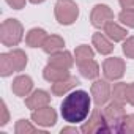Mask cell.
<instances>
[{
	"label": "cell",
	"instance_id": "cell-1",
	"mask_svg": "<svg viewBox=\"0 0 134 134\" xmlns=\"http://www.w3.org/2000/svg\"><path fill=\"white\" fill-rule=\"evenodd\" d=\"M90 104L92 99L85 90H74L68 93L60 106V114L65 121L68 123H81L85 121V118L90 114Z\"/></svg>",
	"mask_w": 134,
	"mask_h": 134
},
{
	"label": "cell",
	"instance_id": "cell-2",
	"mask_svg": "<svg viewBox=\"0 0 134 134\" xmlns=\"http://www.w3.org/2000/svg\"><path fill=\"white\" fill-rule=\"evenodd\" d=\"M27 66V54L22 49H13L7 54H0V76L8 77L13 73L22 71Z\"/></svg>",
	"mask_w": 134,
	"mask_h": 134
},
{
	"label": "cell",
	"instance_id": "cell-3",
	"mask_svg": "<svg viewBox=\"0 0 134 134\" xmlns=\"http://www.w3.org/2000/svg\"><path fill=\"white\" fill-rule=\"evenodd\" d=\"M24 36V27L18 19H7L0 25V41L3 46H18Z\"/></svg>",
	"mask_w": 134,
	"mask_h": 134
},
{
	"label": "cell",
	"instance_id": "cell-4",
	"mask_svg": "<svg viewBox=\"0 0 134 134\" xmlns=\"http://www.w3.org/2000/svg\"><path fill=\"white\" fill-rule=\"evenodd\" d=\"M55 19L62 25H71L79 18V7L73 0H58L54 8Z\"/></svg>",
	"mask_w": 134,
	"mask_h": 134
},
{
	"label": "cell",
	"instance_id": "cell-5",
	"mask_svg": "<svg viewBox=\"0 0 134 134\" xmlns=\"http://www.w3.org/2000/svg\"><path fill=\"white\" fill-rule=\"evenodd\" d=\"M103 112H104V117H106V121L109 125L110 132H121L123 120H125V115H126L123 103L112 101L106 106V109Z\"/></svg>",
	"mask_w": 134,
	"mask_h": 134
},
{
	"label": "cell",
	"instance_id": "cell-6",
	"mask_svg": "<svg viewBox=\"0 0 134 134\" xmlns=\"http://www.w3.org/2000/svg\"><path fill=\"white\" fill-rule=\"evenodd\" d=\"M81 131L84 134H98V132H110L109 125L106 121L104 112L101 109H95L92 112V115L88 117L87 121H84Z\"/></svg>",
	"mask_w": 134,
	"mask_h": 134
},
{
	"label": "cell",
	"instance_id": "cell-7",
	"mask_svg": "<svg viewBox=\"0 0 134 134\" xmlns=\"http://www.w3.org/2000/svg\"><path fill=\"white\" fill-rule=\"evenodd\" d=\"M125 62L120 57H110L106 58L103 63V73L106 76L107 81H117L120 77H123L125 74Z\"/></svg>",
	"mask_w": 134,
	"mask_h": 134
},
{
	"label": "cell",
	"instance_id": "cell-8",
	"mask_svg": "<svg viewBox=\"0 0 134 134\" xmlns=\"http://www.w3.org/2000/svg\"><path fill=\"white\" fill-rule=\"evenodd\" d=\"M92 98L96 107H103L112 98V88L107 81H95L92 84Z\"/></svg>",
	"mask_w": 134,
	"mask_h": 134
},
{
	"label": "cell",
	"instance_id": "cell-9",
	"mask_svg": "<svg viewBox=\"0 0 134 134\" xmlns=\"http://www.w3.org/2000/svg\"><path fill=\"white\" fill-rule=\"evenodd\" d=\"M32 121L35 125H38V126H43V128L54 126L55 121H57V112L52 107H49V106L35 109L32 112Z\"/></svg>",
	"mask_w": 134,
	"mask_h": 134
},
{
	"label": "cell",
	"instance_id": "cell-10",
	"mask_svg": "<svg viewBox=\"0 0 134 134\" xmlns=\"http://www.w3.org/2000/svg\"><path fill=\"white\" fill-rule=\"evenodd\" d=\"M90 21H92L93 27L101 29L107 22L114 21V11L107 5H95L93 10H92V13H90Z\"/></svg>",
	"mask_w": 134,
	"mask_h": 134
},
{
	"label": "cell",
	"instance_id": "cell-11",
	"mask_svg": "<svg viewBox=\"0 0 134 134\" xmlns=\"http://www.w3.org/2000/svg\"><path fill=\"white\" fill-rule=\"evenodd\" d=\"M74 63V58L73 55L68 52V51H58V52H54L49 55V60H47V65L51 66H55V68H62V70H70Z\"/></svg>",
	"mask_w": 134,
	"mask_h": 134
},
{
	"label": "cell",
	"instance_id": "cell-12",
	"mask_svg": "<svg viewBox=\"0 0 134 134\" xmlns=\"http://www.w3.org/2000/svg\"><path fill=\"white\" fill-rule=\"evenodd\" d=\"M49 103H51V95L46 90H35V92H32L25 98V106L29 109H32V110L40 109V107H44Z\"/></svg>",
	"mask_w": 134,
	"mask_h": 134
},
{
	"label": "cell",
	"instance_id": "cell-13",
	"mask_svg": "<svg viewBox=\"0 0 134 134\" xmlns=\"http://www.w3.org/2000/svg\"><path fill=\"white\" fill-rule=\"evenodd\" d=\"M32 88H33V81L30 76H18L14 81H13V85H11V90L16 96H29L32 93Z\"/></svg>",
	"mask_w": 134,
	"mask_h": 134
},
{
	"label": "cell",
	"instance_id": "cell-14",
	"mask_svg": "<svg viewBox=\"0 0 134 134\" xmlns=\"http://www.w3.org/2000/svg\"><path fill=\"white\" fill-rule=\"evenodd\" d=\"M92 43H93L95 49L103 55H107V54H110L114 51V41L109 40L106 33H93Z\"/></svg>",
	"mask_w": 134,
	"mask_h": 134
},
{
	"label": "cell",
	"instance_id": "cell-15",
	"mask_svg": "<svg viewBox=\"0 0 134 134\" xmlns=\"http://www.w3.org/2000/svg\"><path fill=\"white\" fill-rule=\"evenodd\" d=\"M77 84H79V81H77L74 76H68L66 79H63V81L54 82L51 90H52V93H54L55 96H63V95L68 93L70 90H73Z\"/></svg>",
	"mask_w": 134,
	"mask_h": 134
},
{
	"label": "cell",
	"instance_id": "cell-16",
	"mask_svg": "<svg viewBox=\"0 0 134 134\" xmlns=\"http://www.w3.org/2000/svg\"><path fill=\"white\" fill-rule=\"evenodd\" d=\"M103 29H104V33L107 35V38L112 40L114 43H118V41H125V40H126V35H128L126 29L120 27V25H118L117 22H114V21L107 22Z\"/></svg>",
	"mask_w": 134,
	"mask_h": 134
},
{
	"label": "cell",
	"instance_id": "cell-17",
	"mask_svg": "<svg viewBox=\"0 0 134 134\" xmlns=\"http://www.w3.org/2000/svg\"><path fill=\"white\" fill-rule=\"evenodd\" d=\"M46 38H47V33L44 29H32L25 35V43L30 47H43Z\"/></svg>",
	"mask_w": 134,
	"mask_h": 134
},
{
	"label": "cell",
	"instance_id": "cell-18",
	"mask_svg": "<svg viewBox=\"0 0 134 134\" xmlns=\"http://www.w3.org/2000/svg\"><path fill=\"white\" fill-rule=\"evenodd\" d=\"M70 76V71L68 70H62V68H55V66H51L47 65L46 68L43 70V77L47 81V82H58V81H63Z\"/></svg>",
	"mask_w": 134,
	"mask_h": 134
},
{
	"label": "cell",
	"instance_id": "cell-19",
	"mask_svg": "<svg viewBox=\"0 0 134 134\" xmlns=\"http://www.w3.org/2000/svg\"><path fill=\"white\" fill-rule=\"evenodd\" d=\"M79 71L81 74L85 77V79H96L99 76V65L92 58V60H87L84 63H79Z\"/></svg>",
	"mask_w": 134,
	"mask_h": 134
},
{
	"label": "cell",
	"instance_id": "cell-20",
	"mask_svg": "<svg viewBox=\"0 0 134 134\" xmlns=\"http://www.w3.org/2000/svg\"><path fill=\"white\" fill-rule=\"evenodd\" d=\"M63 46H65V41H63L62 36H58V35H47V38H46V41L43 44V51L51 55L54 52L62 51Z\"/></svg>",
	"mask_w": 134,
	"mask_h": 134
},
{
	"label": "cell",
	"instance_id": "cell-21",
	"mask_svg": "<svg viewBox=\"0 0 134 134\" xmlns=\"http://www.w3.org/2000/svg\"><path fill=\"white\" fill-rule=\"evenodd\" d=\"M14 132L16 134H33V132H46L44 129H40L38 128V125L36 126H33L29 120H24V118H21V120H18L16 121V126H14Z\"/></svg>",
	"mask_w": 134,
	"mask_h": 134
},
{
	"label": "cell",
	"instance_id": "cell-22",
	"mask_svg": "<svg viewBox=\"0 0 134 134\" xmlns=\"http://www.w3.org/2000/svg\"><path fill=\"white\" fill-rule=\"evenodd\" d=\"M93 57H95V52H93V49H92L90 46L81 44V46L76 47L74 58H76V63H77V65H79V63H84V62H87V60H92Z\"/></svg>",
	"mask_w": 134,
	"mask_h": 134
},
{
	"label": "cell",
	"instance_id": "cell-23",
	"mask_svg": "<svg viewBox=\"0 0 134 134\" xmlns=\"http://www.w3.org/2000/svg\"><path fill=\"white\" fill-rule=\"evenodd\" d=\"M112 98H114V101H118V103H126L128 99V84H125V82H118V84H115L114 85V88H112Z\"/></svg>",
	"mask_w": 134,
	"mask_h": 134
},
{
	"label": "cell",
	"instance_id": "cell-24",
	"mask_svg": "<svg viewBox=\"0 0 134 134\" xmlns=\"http://www.w3.org/2000/svg\"><path fill=\"white\" fill-rule=\"evenodd\" d=\"M118 21H120L121 24H125L126 27L134 29V8L123 10V11L118 14Z\"/></svg>",
	"mask_w": 134,
	"mask_h": 134
},
{
	"label": "cell",
	"instance_id": "cell-25",
	"mask_svg": "<svg viewBox=\"0 0 134 134\" xmlns=\"http://www.w3.org/2000/svg\"><path fill=\"white\" fill-rule=\"evenodd\" d=\"M123 54L128 58H134V36H128L123 41Z\"/></svg>",
	"mask_w": 134,
	"mask_h": 134
},
{
	"label": "cell",
	"instance_id": "cell-26",
	"mask_svg": "<svg viewBox=\"0 0 134 134\" xmlns=\"http://www.w3.org/2000/svg\"><path fill=\"white\" fill-rule=\"evenodd\" d=\"M121 132H126V134H134V114L125 115Z\"/></svg>",
	"mask_w": 134,
	"mask_h": 134
},
{
	"label": "cell",
	"instance_id": "cell-27",
	"mask_svg": "<svg viewBox=\"0 0 134 134\" xmlns=\"http://www.w3.org/2000/svg\"><path fill=\"white\" fill-rule=\"evenodd\" d=\"M0 110H2V118H0V126H5L10 120V114H8V107L5 104V101L0 103Z\"/></svg>",
	"mask_w": 134,
	"mask_h": 134
},
{
	"label": "cell",
	"instance_id": "cell-28",
	"mask_svg": "<svg viewBox=\"0 0 134 134\" xmlns=\"http://www.w3.org/2000/svg\"><path fill=\"white\" fill-rule=\"evenodd\" d=\"M7 3L14 10H22L25 7V0H7Z\"/></svg>",
	"mask_w": 134,
	"mask_h": 134
},
{
	"label": "cell",
	"instance_id": "cell-29",
	"mask_svg": "<svg viewBox=\"0 0 134 134\" xmlns=\"http://www.w3.org/2000/svg\"><path fill=\"white\" fill-rule=\"evenodd\" d=\"M126 99L131 106H134V82L128 84V98Z\"/></svg>",
	"mask_w": 134,
	"mask_h": 134
},
{
	"label": "cell",
	"instance_id": "cell-30",
	"mask_svg": "<svg viewBox=\"0 0 134 134\" xmlns=\"http://www.w3.org/2000/svg\"><path fill=\"white\" fill-rule=\"evenodd\" d=\"M118 3L121 5V8H123V10L134 8V0H118Z\"/></svg>",
	"mask_w": 134,
	"mask_h": 134
},
{
	"label": "cell",
	"instance_id": "cell-31",
	"mask_svg": "<svg viewBox=\"0 0 134 134\" xmlns=\"http://www.w3.org/2000/svg\"><path fill=\"white\" fill-rule=\"evenodd\" d=\"M60 132H62V134H77L79 129H77L76 126H66V128H63Z\"/></svg>",
	"mask_w": 134,
	"mask_h": 134
},
{
	"label": "cell",
	"instance_id": "cell-32",
	"mask_svg": "<svg viewBox=\"0 0 134 134\" xmlns=\"http://www.w3.org/2000/svg\"><path fill=\"white\" fill-rule=\"evenodd\" d=\"M29 2H30V3H35V5H38V3H43L44 0H29Z\"/></svg>",
	"mask_w": 134,
	"mask_h": 134
}]
</instances>
